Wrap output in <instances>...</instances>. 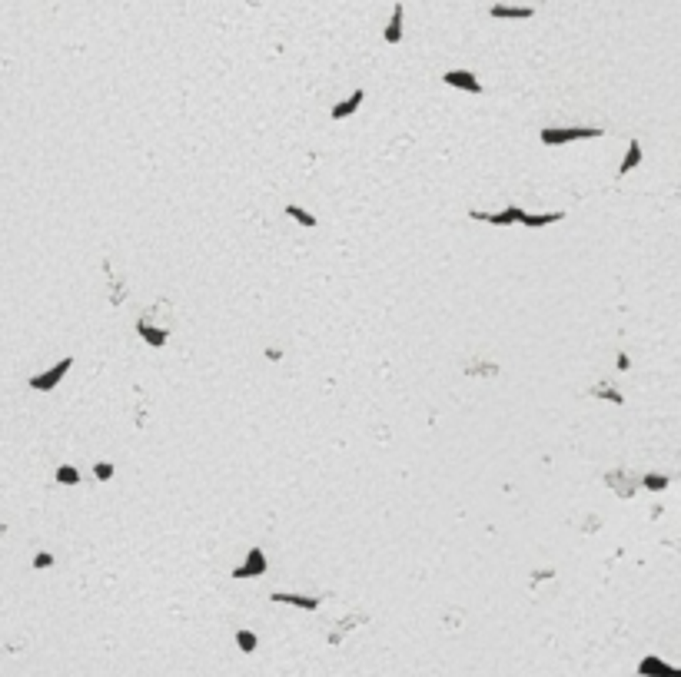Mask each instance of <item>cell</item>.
<instances>
[{
    "mask_svg": "<svg viewBox=\"0 0 681 677\" xmlns=\"http://www.w3.org/2000/svg\"><path fill=\"white\" fill-rule=\"evenodd\" d=\"M605 137V126H545L539 139L545 146H565V143H579V139H598Z\"/></svg>",
    "mask_w": 681,
    "mask_h": 677,
    "instance_id": "cell-1",
    "label": "cell"
},
{
    "mask_svg": "<svg viewBox=\"0 0 681 677\" xmlns=\"http://www.w3.org/2000/svg\"><path fill=\"white\" fill-rule=\"evenodd\" d=\"M70 369H74V355H63L60 362H53L50 369H43V372H37V376L27 378V385H30L34 392H53L63 378L70 376Z\"/></svg>",
    "mask_w": 681,
    "mask_h": 677,
    "instance_id": "cell-2",
    "label": "cell"
},
{
    "mask_svg": "<svg viewBox=\"0 0 681 677\" xmlns=\"http://www.w3.org/2000/svg\"><path fill=\"white\" fill-rule=\"evenodd\" d=\"M522 216H525V210L515 206V203H508V206L499 210V213H482V210H472L468 219H476V223H489V226H518V223H522Z\"/></svg>",
    "mask_w": 681,
    "mask_h": 677,
    "instance_id": "cell-3",
    "label": "cell"
},
{
    "mask_svg": "<svg viewBox=\"0 0 681 677\" xmlns=\"http://www.w3.org/2000/svg\"><path fill=\"white\" fill-rule=\"evenodd\" d=\"M266 568H269V561H266L263 548H250V552H246V561L236 564V568L229 571V577H236V581H246V577H263Z\"/></svg>",
    "mask_w": 681,
    "mask_h": 677,
    "instance_id": "cell-4",
    "label": "cell"
},
{
    "mask_svg": "<svg viewBox=\"0 0 681 677\" xmlns=\"http://www.w3.org/2000/svg\"><path fill=\"white\" fill-rule=\"evenodd\" d=\"M442 83L452 90H462V93H472V97H479L482 93V80L472 70H445L442 74Z\"/></svg>",
    "mask_w": 681,
    "mask_h": 677,
    "instance_id": "cell-5",
    "label": "cell"
},
{
    "mask_svg": "<svg viewBox=\"0 0 681 677\" xmlns=\"http://www.w3.org/2000/svg\"><path fill=\"white\" fill-rule=\"evenodd\" d=\"M638 677H681V667L661 661L655 654H645L642 661H638Z\"/></svg>",
    "mask_w": 681,
    "mask_h": 677,
    "instance_id": "cell-6",
    "label": "cell"
},
{
    "mask_svg": "<svg viewBox=\"0 0 681 677\" xmlns=\"http://www.w3.org/2000/svg\"><path fill=\"white\" fill-rule=\"evenodd\" d=\"M137 332H140V338H143L147 346H153V349H163L166 338H170V329H166V326H153L150 315H140V319H137Z\"/></svg>",
    "mask_w": 681,
    "mask_h": 677,
    "instance_id": "cell-7",
    "label": "cell"
},
{
    "mask_svg": "<svg viewBox=\"0 0 681 677\" xmlns=\"http://www.w3.org/2000/svg\"><path fill=\"white\" fill-rule=\"evenodd\" d=\"M269 601L273 604H292V608H299V611H316V608L323 604L316 594H296V591H273Z\"/></svg>",
    "mask_w": 681,
    "mask_h": 677,
    "instance_id": "cell-8",
    "label": "cell"
},
{
    "mask_svg": "<svg viewBox=\"0 0 681 677\" xmlns=\"http://www.w3.org/2000/svg\"><path fill=\"white\" fill-rule=\"evenodd\" d=\"M363 100H366V90L356 87L353 93L346 97V100H339L336 107H332V110H329V116H332V120H349V116H356V113H359Z\"/></svg>",
    "mask_w": 681,
    "mask_h": 677,
    "instance_id": "cell-9",
    "label": "cell"
},
{
    "mask_svg": "<svg viewBox=\"0 0 681 677\" xmlns=\"http://www.w3.org/2000/svg\"><path fill=\"white\" fill-rule=\"evenodd\" d=\"M492 20H529L535 17V7H512V4H492L489 7Z\"/></svg>",
    "mask_w": 681,
    "mask_h": 677,
    "instance_id": "cell-10",
    "label": "cell"
},
{
    "mask_svg": "<svg viewBox=\"0 0 681 677\" xmlns=\"http://www.w3.org/2000/svg\"><path fill=\"white\" fill-rule=\"evenodd\" d=\"M403 20H405V7H403V4H396V7H392L389 24H386V30H382V40H386L389 47H396V43L403 40Z\"/></svg>",
    "mask_w": 681,
    "mask_h": 677,
    "instance_id": "cell-11",
    "label": "cell"
},
{
    "mask_svg": "<svg viewBox=\"0 0 681 677\" xmlns=\"http://www.w3.org/2000/svg\"><path fill=\"white\" fill-rule=\"evenodd\" d=\"M565 219V213L562 210H555V213H529L525 210V216H522V226L525 229H542V226H555Z\"/></svg>",
    "mask_w": 681,
    "mask_h": 677,
    "instance_id": "cell-12",
    "label": "cell"
},
{
    "mask_svg": "<svg viewBox=\"0 0 681 677\" xmlns=\"http://www.w3.org/2000/svg\"><path fill=\"white\" fill-rule=\"evenodd\" d=\"M638 163H642V143L638 139H628V150H625V156H621V163H619V179L628 176Z\"/></svg>",
    "mask_w": 681,
    "mask_h": 677,
    "instance_id": "cell-13",
    "label": "cell"
},
{
    "mask_svg": "<svg viewBox=\"0 0 681 677\" xmlns=\"http://www.w3.org/2000/svg\"><path fill=\"white\" fill-rule=\"evenodd\" d=\"M283 216H290L292 223H299V226H306V229H316V219L309 210H303V206H296V203H290V206H283Z\"/></svg>",
    "mask_w": 681,
    "mask_h": 677,
    "instance_id": "cell-14",
    "label": "cell"
},
{
    "mask_svg": "<svg viewBox=\"0 0 681 677\" xmlns=\"http://www.w3.org/2000/svg\"><path fill=\"white\" fill-rule=\"evenodd\" d=\"M236 648H240L243 654H252L256 648H259V638H256L252 631H246V627H240V631H236Z\"/></svg>",
    "mask_w": 681,
    "mask_h": 677,
    "instance_id": "cell-15",
    "label": "cell"
},
{
    "mask_svg": "<svg viewBox=\"0 0 681 677\" xmlns=\"http://www.w3.org/2000/svg\"><path fill=\"white\" fill-rule=\"evenodd\" d=\"M642 485H645L648 491H665V488L671 485V478H668V475H655V472H648V475L642 478Z\"/></svg>",
    "mask_w": 681,
    "mask_h": 677,
    "instance_id": "cell-16",
    "label": "cell"
},
{
    "mask_svg": "<svg viewBox=\"0 0 681 677\" xmlns=\"http://www.w3.org/2000/svg\"><path fill=\"white\" fill-rule=\"evenodd\" d=\"M57 485H80V472L74 465H60L57 468Z\"/></svg>",
    "mask_w": 681,
    "mask_h": 677,
    "instance_id": "cell-17",
    "label": "cell"
},
{
    "mask_svg": "<svg viewBox=\"0 0 681 677\" xmlns=\"http://www.w3.org/2000/svg\"><path fill=\"white\" fill-rule=\"evenodd\" d=\"M592 395H598V399H608V402H615V405H625V395H621L619 389H612V385H595Z\"/></svg>",
    "mask_w": 681,
    "mask_h": 677,
    "instance_id": "cell-18",
    "label": "cell"
},
{
    "mask_svg": "<svg viewBox=\"0 0 681 677\" xmlns=\"http://www.w3.org/2000/svg\"><path fill=\"white\" fill-rule=\"evenodd\" d=\"M116 472V465L114 462H97L93 465V475H97V481H110Z\"/></svg>",
    "mask_w": 681,
    "mask_h": 677,
    "instance_id": "cell-19",
    "label": "cell"
},
{
    "mask_svg": "<svg viewBox=\"0 0 681 677\" xmlns=\"http://www.w3.org/2000/svg\"><path fill=\"white\" fill-rule=\"evenodd\" d=\"M34 568H37V571H40V568H53V554L50 552H37V554H34Z\"/></svg>",
    "mask_w": 681,
    "mask_h": 677,
    "instance_id": "cell-20",
    "label": "cell"
},
{
    "mask_svg": "<svg viewBox=\"0 0 681 677\" xmlns=\"http://www.w3.org/2000/svg\"><path fill=\"white\" fill-rule=\"evenodd\" d=\"M615 369H621V372H628V369H631V359L625 355V352H619V359H615Z\"/></svg>",
    "mask_w": 681,
    "mask_h": 677,
    "instance_id": "cell-21",
    "label": "cell"
}]
</instances>
